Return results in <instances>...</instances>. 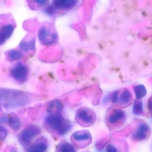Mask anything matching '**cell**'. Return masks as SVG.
Instances as JSON below:
<instances>
[{
    "mask_svg": "<svg viewBox=\"0 0 152 152\" xmlns=\"http://www.w3.org/2000/svg\"><path fill=\"white\" fill-rule=\"evenodd\" d=\"M45 127L55 136H62L72 127L71 122L64 118L61 113H49L44 120Z\"/></svg>",
    "mask_w": 152,
    "mask_h": 152,
    "instance_id": "6da1fadb",
    "label": "cell"
},
{
    "mask_svg": "<svg viewBox=\"0 0 152 152\" xmlns=\"http://www.w3.org/2000/svg\"><path fill=\"white\" fill-rule=\"evenodd\" d=\"M1 100H3L5 108H12L26 105L28 98L23 92L8 88H0Z\"/></svg>",
    "mask_w": 152,
    "mask_h": 152,
    "instance_id": "7a4b0ae2",
    "label": "cell"
},
{
    "mask_svg": "<svg viewBox=\"0 0 152 152\" xmlns=\"http://www.w3.org/2000/svg\"><path fill=\"white\" fill-rule=\"evenodd\" d=\"M38 37L40 42L46 45L54 43L58 38L57 32L53 26L49 23H46L40 28Z\"/></svg>",
    "mask_w": 152,
    "mask_h": 152,
    "instance_id": "3957f363",
    "label": "cell"
},
{
    "mask_svg": "<svg viewBox=\"0 0 152 152\" xmlns=\"http://www.w3.org/2000/svg\"><path fill=\"white\" fill-rule=\"evenodd\" d=\"M96 120L95 113L89 108L82 107L77 111L76 120L81 126L84 127L93 126Z\"/></svg>",
    "mask_w": 152,
    "mask_h": 152,
    "instance_id": "277c9868",
    "label": "cell"
},
{
    "mask_svg": "<svg viewBox=\"0 0 152 152\" xmlns=\"http://www.w3.org/2000/svg\"><path fill=\"white\" fill-rule=\"evenodd\" d=\"M73 145L79 149H84L90 145L92 142L91 134L87 130L75 132L70 138Z\"/></svg>",
    "mask_w": 152,
    "mask_h": 152,
    "instance_id": "5b68a950",
    "label": "cell"
},
{
    "mask_svg": "<svg viewBox=\"0 0 152 152\" xmlns=\"http://www.w3.org/2000/svg\"><path fill=\"white\" fill-rule=\"evenodd\" d=\"M126 117L125 112L120 109H113L106 116L105 120L110 128H115L123 122Z\"/></svg>",
    "mask_w": 152,
    "mask_h": 152,
    "instance_id": "8992f818",
    "label": "cell"
},
{
    "mask_svg": "<svg viewBox=\"0 0 152 152\" xmlns=\"http://www.w3.org/2000/svg\"><path fill=\"white\" fill-rule=\"evenodd\" d=\"M40 128L34 125H30L23 129L19 135V140L23 145L29 144L33 139L40 134Z\"/></svg>",
    "mask_w": 152,
    "mask_h": 152,
    "instance_id": "52a82bcc",
    "label": "cell"
},
{
    "mask_svg": "<svg viewBox=\"0 0 152 152\" xmlns=\"http://www.w3.org/2000/svg\"><path fill=\"white\" fill-rule=\"evenodd\" d=\"M28 68L26 65L18 63L11 70L10 75L15 80L20 83L25 82L28 77Z\"/></svg>",
    "mask_w": 152,
    "mask_h": 152,
    "instance_id": "ba28073f",
    "label": "cell"
},
{
    "mask_svg": "<svg viewBox=\"0 0 152 152\" xmlns=\"http://www.w3.org/2000/svg\"><path fill=\"white\" fill-rule=\"evenodd\" d=\"M79 0H52V5L58 12L68 11L75 7Z\"/></svg>",
    "mask_w": 152,
    "mask_h": 152,
    "instance_id": "9c48e42d",
    "label": "cell"
},
{
    "mask_svg": "<svg viewBox=\"0 0 152 152\" xmlns=\"http://www.w3.org/2000/svg\"><path fill=\"white\" fill-rule=\"evenodd\" d=\"M150 127L147 124H141L133 134V138L136 141L144 140L148 137Z\"/></svg>",
    "mask_w": 152,
    "mask_h": 152,
    "instance_id": "30bf717a",
    "label": "cell"
},
{
    "mask_svg": "<svg viewBox=\"0 0 152 152\" xmlns=\"http://www.w3.org/2000/svg\"><path fill=\"white\" fill-rule=\"evenodd\" d=\"M48 147L47 139L44 137H41L34 143L28 152H46Z\"/></svg>",
    "mask_w": 152,
    "mask_h": 152,
    "instance_id": "8fae6325",
    "label": "cell"
},
{
    "mask_svg": "<svg viewBox=\"0 0 152 152\" xmlns=\"http://www.w3.org/2000/svg\"><path fill=\"white\" fill-rule=\"evenodd\" d=\"M62 110L63 105L59 101H52L48 104L47 112L49 113H61Z\"/></svg>",
    "mask_w": 152,
    "mask_h": 152,
    "instance_id": "7c38bea8",
    "label": "cell"
},
{
    "mask_svg": "<svg viewBox=\"0 0 152 152\" xmlns=\"http://www.w3.org/2000/svg\"><path fill=\"white\" fill-rule=\"evenodd\" d=\"M56 152H77L76 147L68 142L64 141L60 143L56 148Z\"/></svg>",
    "mask_w": 152,
    "mask_h": 152,
    "instance_id": "4fadbf2b",
    "label": "cell"
},
{
    "mask_svg": "<svg viewBox=\"0 0 152 152\" xmlns=\"http://www.w3.org/2000/svg\"><path fill=\"white\" fill-rule=\"evenodd\" d=\"M14 26L12 24H7L4 25L0 28V32L5 39H9L13 34Z\"/></svg>",
    "mask_w": 152,
    "mask_h": 152,
    "instance_id": "5bb4252c",
    "label": "cell"
},
{
    "mask_svg": "<svg viewBox=\"0 0 152 152\" xmlns=\"http://www.w3.org/2000/svg\"><path fill=\"white\" fill-rule=\"evenodd\" d=\"M121 142L112 140L109 142L106 146V152H122V146L120 145Z\"/></svg>",
    "mask_w": 152,
    "mask_h": 152,
    "instance_id": "9a60e30c",
    "label": "cell"
},
{
    "mask_svg": "<svg viewBox=\"0 0 152 152\" xmlns=\"http://www.w3.org/2000/svg\"><path fill=\"white\" fill-rule=\"evenodd\" d=\"M131 99V94L128 89H125L119 95V93L118 103L121 104H126Z\"/></svg>",
    "mask_w": 152,
    "mask_h": 152,
    "instance_id": "2e32d148",
    "label": "cell"
},
{
    "mask_svg": "<svg viewBox=\"0 0 152 152\" xmlns=\"http://www.w3.org/2000/svg\"><path fill=\"white\" fill-rule=\"evenodd\" d=\"M8 122L10 127L15 131L19 130L21 126L20 120L16 115H11L8 118Z\"/></svg>",
    "mask_w": 152,
    "mask_h": 152,
    "instance_id": "e0dca14e",
    "label": "cell"
},
{
    "mask_svg": "<svg viewBox=\"0 0 152 152\" xmlns=\"http://www.w3.org/2000/svg\"><path fill=\"white\" fill-rule=\"evenodd\" d=\"M19 47L21 50L24 52H28L29 50H33L35 48V41L34 39H32L28 42L22 41L19 44Z\"/></svg>",
    "mask_w": 152,
    "mask_h": 152,
    "instance_id": "ac0fdd59",
    "label": "cell"
},
{
    "mask_svg": "<svg viewBox=\"0 0 152 152\" xmlns=\"http://www.w3.org/2000/svg\"><path fill=\"white\" fill-rule=\"evenodd\" d=\"M136 97L137 100L143 98L147 94L146 88L143 85H137L134 88Z\"/></svg>",
    "mask_w": 152,
    "mask_h": 152,
    "instance_id": "d6986e66",
    "label": "cell"
},
{
    "mask_svg": "<svg viewBox=\"0 0 152 152\" xmlns=\"http://www.w3.org/2000/svg\"><path fill=\"white\" fill-rule=\"evenodd\" d=\"M23 56L21 52L16 50H11L7 53V58L11 62L21 59Z\"/></svg>",
    "mask_w": 152,
    "mask_h": 152,
    "instance_id": "ffe728a7",
    "label": "cell"
},
{
    "mask_svg": "<svg viewBox=\"0 0 152 152\" xmlns=\"http://www.w3.org/2000/svg\"><path fill=\"white\" fill-rule=\"evenodd\" d=\"M143 112L142 102L140 101H136L133 106V113L136 115H141Z\"/></svg>",
    "mask_w": 152,
    "mask_h": 152,
    "instance_id": "44dd1931",
    "label": "cell"
},
{
    "mask_svg": "<svg viewBox=\"0 0 152 152\" xmlns=\"http://www.w3.org/2000/svg\"><path fill=\"white\" fill-rule=\"evenodd\" d=\"M30 2L34 4L33 7L39 8L44 7L47 5L49 3V0H30Z\"/></svg>",
    "mask_w": 152,
    "mask_h": 152,
    "instance_id": "7402d4cb",
    "label": "cell"
},
{
    "mask_svg": "<svg viewBox=\"0 0 152 152\" xmlns=\"http://www.w3.org/2000/svg\"><path fill=\"white\" fill-rule=\"evenodd\" d=\"M118 91H115L112 93L110 97V100L113 103L116 104L118 102V96H119Z\"/></svg>",
    "mask_w": 152,
    "mask_h": 152,
    "instance_id": "603a6c76",
    "label": "cell"
},
{
    "mask_svg": "<svg viewBox=\"0 0 152 152\" xmlns=\"http://www.w3.org/2000/svg\"><path fill=\"white\" fill-rule=\"evenodd\" d=\"M7 135V131L6 129L0 126V141L4 140Z\"/></svg>",
    "mask_w": 152,
    "mask_h": 152,
    "instance_id": "cb8c5ba5",
    "label": "cell"
},
{
    "mask_svg": "<svg viewBox=\"0 0 152 152\" xmlns=\"http://www.w3.org/2000/svg\"><path fill=\"white\" fill-rule=\"evenodd\" d=\"M5 41H6V39L2 35L0 32V45L3 44L5 42Z\"/></svg>",
    "mask_w": 152,
    "mask_h": 152,
    "instance_id": "d4e9b609",
    "label": "cell"
},
{
    "mask_svg": "<svg viewBox=\"0 0 152 152\" xmlns=\"http://www.w3.org/2000/svg\"><path fill=\"white\" fill-rule=\"evenodd\" d=\"M148 107L151 110H152V99L151 98L149 100L148 102Z\"/></svg>",
    "mask_w": 152,
    "mask_h": 152,
    "instance_id": "484cf974",
    "label": "cell"
},
{
    "mask_svg": "<svg viewBox=\"0 0 152 152\" xmlns=\"http://www.w3.org/2000/svg\"><path fill=\"white\" fill-rule=\"evenodd\" d=\"M10 152H17L16 150L14 149H12L11 150Z\"/></svg>",
    "mask_w": 152,
    "mask_h": 152,
    "instance_id": "4316f807",
    "label": "cell"
},
{
    "mask_svg": "<svg viewBox=\"0 0 152 152\" xmlns=\"http://www.w3.org/2000/svg\"><path fill=\"white\" fill-rule=\"evenodd\" d=\"M1 110H2L1 107V106H0V111H1Z\"/></svg>",
    "mask_w": 152,
    "mask_h": 152,
    "instance_id": "83f0119b",
    "label": "cell"
},
{
    "mask_svg": "<svg viewBox=\"0 0 152 152\" xmlns=\"http://www.w3.org/2000/svg\"><path fill=\"white\" fill-rule=\"evenodd\" d=\"M1 94H0V101H1Z\"/></svg>",
    "mask_w": 152,
    "mask_h": 152,
    "instance_id": "f1b7e54d",
    "label": "cell"
},
{
    "mask_svg": "<svg viewBox=\"0 0 152 152\" xmlns=\"http://www.w3.org/2000/svg\"></svg>",
    "mask_w": 152,
    "mask_h": 152,
    "instance_id": "f546056e",
    "label": "cell"
}]
</instances>
